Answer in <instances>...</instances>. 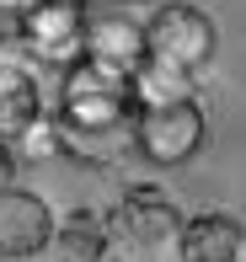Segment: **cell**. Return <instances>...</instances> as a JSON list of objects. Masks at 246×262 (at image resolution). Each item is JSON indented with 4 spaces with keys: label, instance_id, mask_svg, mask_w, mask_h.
<instances>
[{
    "label": "cell",
    "instance_id": "6da1fadb",
    "mask_svg": "<svg viewBox=\"0 0 246 262\" xmlns=\"http://www.w3.org/2000/svg\"><path fill=\"white\" fill-rule=\"evenodd\" d=\"M54 113H59L64 128H80V134H102V128H128L139 118L134 102V80L113 75V70L91 64H70L59 75V97H54Z\"/></svg>",
    "mask_w": 246,
    "mask_h": 262
},
{
    "label": "cell",
    "instance_id": "7a4b0ae2",
    "mask_svg": "<svg viewBox=\"0 0 246 262\" xmlns=\"http://www.w3.org/2000/svg\"><path fill=\"white\" fill-rule=\"evenodd\" d=\"M91 11L86 0H38L32 11H21L16 16V38L27 59H38V64L49 70H64L80 64L86 59V27H91Z\"/></svg>",
    "mask_w": 246,
    "mask_h": 262
},
{
    "label": "cell",
    "instance_id": "3957f363",
    "mask_svg": "<svg viewBox=\"0 0 246 262\" xmlns=\"http://www.w3.org/2000/svg\"><path fill=\"white\" fill-rule=\"evenodd\" d=\"M145 43H150V64L182 70V75H198V70L214 59V21L204 16L187 0H161V11L145 21Z\"/></svg>",
    "mask_w": 246,
    "mask_h": 262
},
{
    "label": "cell",
    "instance_id": "277c9868",
    "mask_svg": "<svg viewBox=\"0 0 246 262\" xmlns=\"http://www.w3.org/2000/svg\"><path fill=\"white\" fill-rule=\"evenodd\" d=\"M204 107L177 102V107H155V113L134 118V156H145L150 166H182L204 150Z\"/></svg>",
    "mask_w": 246,
    "mask_h": 262
},
{
    "label": "cell",
    "instance_id": "5b68a950",
    "mask_svg": "<svg viewBox=\"0 0 246 262\" xmlns=\"http://www.w3.org/2000/svg\"><path fill=\"white\" fill-rule=\"evenodd\" d=\"M49 107H54V102L43 97L38 70L27 64L21 38H6V43H0V139H6V145H16V139L27 134V128L38 123Z\"/></svg>",
    "mask_w": 246,
    "mask_h": 262
},
{
    "label": "cell",
    "instance_id": "8992f818",
    "mask_svg": "<svg viewBox=\"0 0 246 262\" xmlns=\"http://www.w3.org/2000/svg\"><path fill=\"white\" fill-rule=\"evenodd\" d=\"M43 246H54V209L27 187H6L0 193V257L38 262Z\"/></svg>",
    "mask_w": 246,
    "mask_h": 262
},
{
    "label": "cell",
    "instance_id": "52a82bcc",
    "mask_svg": "<svg viewBox=\"0 0 246 262\" xmlns=\"http://www.w3.org/2000/svg\"><path fill=\"white\" fill-rule=\"evenodd\" d=\"M86 59L113 75L134 80L139 70L150 64V43H145V27L123 11H91V27H86Z\"/></svg>",
    "mask_w": 246,
    "mask_h": 262
},
{
    "label": "cell",
    "instance_id": "ba28073f",
    "mask_svg": "<svg viewBox=\"0 0 246 262\" xmlns=\"http://www.w3.org/2000/svg\"><path fill=\"white\" fill-rule=\"evenodd\" d=\"M246 246V225L225 209H204L182 225L177 235V262H236Z\"/></svg>",
    "mask_w": 246,
    "mask_h": 262
},
{
    "label": "cell",
    "instance_id": "9c48e42d",
    "mask_svg": "<svg viewBox=\"0 0 246 262\" xmlns=\"http://www.w3.org/2000/svg\"><path fill=\"white\" fill-rule=\"evenodd\" d=\"M113 220H118L123 235L139 241V246H161V241H171V235H182V225H187L161 187H128Z\"/></svg>",
    "mask_w": 246,
    "mask_h": 262
},
{
    "label": "cell",
    "instance_id": "30bf717a",
    "mask_svg": "<svg viewBox=\"0 0 246 262\" xmlns=\"http://www.w3.org/2000/svg\"><path fill=\"white\" fill-rule=\"evenodd\" d=\"M59 262H102L107 257V214L97 209H70L54 230Z\"/></svg>",
    "mask_w": 246,
    "mask_h": 262
},
{
    "label": "cell",
    "instance_id": "8fae6325",
    "mask_svg": "<svg viewBox=\"0 0 246 262\" xmlns=\"http://www.w3.org/2000/svg\"><path fill=\"white\" fill-rule=\"evenodd\" d=\"M134 102H139V113L193 102V75H182V70H166V64H145V70L134 75Z\"/></svg>",
    "mask_w": 246,
    "mask_h": 262
},
{
    "label": "cell",
    "instance_id": "7c38bea8",
    "mask_svg": "<svg viewBox=\"0 0 246 262\" xmlns=\"http://www.w3.org/2000/svg\"><path fill=\"white\" fill-rule=\"evenodd\" d=\"M11 150H16V161H49V156H59V113L49 107V113H43Z\"/></svg>",
    "mask_w": 246,
    "mask_h": 262
},
{
    "label": "cell",
    "instance_id": "4fadbf2b",
    "mask_svg": "<svg viewBox=\"0 0 246 262\" xmlns=\"http://www.w3.org/2000/svg\"><path fill=\"white\" fill-rule=\"evenodd\" d=\"M11 177H16V150H11L6 139H0V193L11 187Z\"/></svg>",
    "mask_w": 246,
    "mask_h": 262
},
{
    "label": "cell",
    "instance_id": "5bb4252c",
    "mask_svg": "<svg viewBox=\"0 0 246 262\" xmlns=\"http://www.w3.org/2000/svg\"><path fill=\"white\" fill-rule=\"evenodd\" d=\"M38 0H0V11H11V16H21V11H32Z\"/></svg>",
    "mask_w": 246,
    "mask_h": 262
},
{
    "label": "cell",
    "instance_id": "9a60e30c",
    "mask_svg": "<svg viewBox=\"0 0 246 262\" xmlns=\"http://www.w3.org/2000/svg\"><path fill=\"white\" fill-rule=\"evenodd\" d=\"M123 6H145V0H123Z\"/></svg>",
    "mask_w": 246,
    "mask_h": 262
},
{
    "label": "cell",
    "instance_id": "2e32d148",
    "mask_svg": "<svg viewBox=\"0 0 246 262\" xmlns=\"http://www.w3.org/2000/svg\"><path fill=\"white\" fill-rule=\"evenodd\" d=\"M86 6H102V0H86Z\"/></svg>",
    "mask_w": 246,
    "mask_h": 262
}]
</instances>
